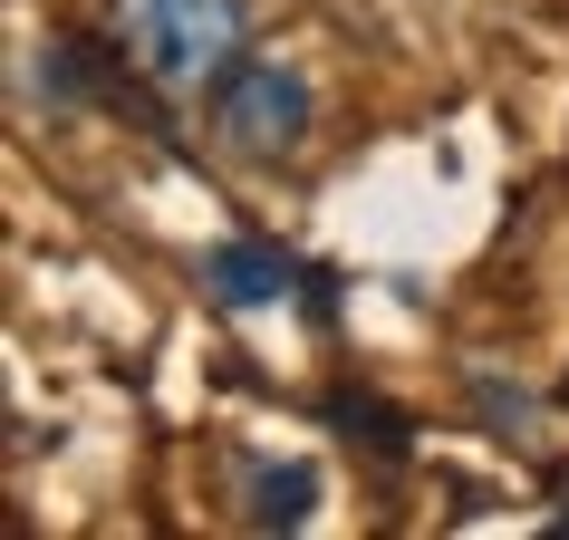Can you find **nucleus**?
Returning <instances> with one entry per match:
<instances>
[{
	"mask_svg": "<svg viewBox=\"0 0 569 540\" xmlns=\"http://www.w3.org/2000/svg\"><path fill=\"white\" fill-rule=\"evenodd\" d=\"M117 39L164 97H203V88H222V68L241 59L251 10H241V0H117Z\"/></svg>",
	"mask_w": 569,
	"mask_h": 540,
	"instance_id": "obj_1",
	"label": "nucleus"
},
{
	"mask_svg": "<svg viewBox=\"0 0 569 540\" xmlns=\"http://www.w3.org/2000/svg\"><path fill=\"white\" fill-rule=\"evenodd\" d=\"M212 136L241 154V164H290L309 146V78L280 59H251L241 49L212 88Z\"/></svg>",
	"mask_w": 569,
	"mask_h": 540,
	"instance_id": "obj_2",
	"label": "nucleus"
},
{
	"mask_svg": "<svg viewBox=\"0 0 569 540\" xmlns=\"http://www.w3.org/2000/svg\"><path fill=\"white\" fill-rule=\"evenodd\" d=\"M203 290L222 309H261V300L290 290V251H270V241H222V251L203 261Z\"/></svg>",
	"mask_w": 569,
	"mask_h": 540,
	"instance_id": "obj_3",
	"label": "nucleus"
},
{
	"mask_svg": "<svg viewBox=\"0 0 569 540\" xmlns=\"http://www.w3.org/2000/svg\"><path fill=\"white\" fill-rule=\"evenodd\" d=\"M309 502H319V473H309V463H280V473L251 482V521H261V531H300Z\"/></svg>",
	"mask_w": 569,
	"mask_h": 540,
	"instance_id": "obj_4",
	"label": "nucleus"
}]
</instances>
